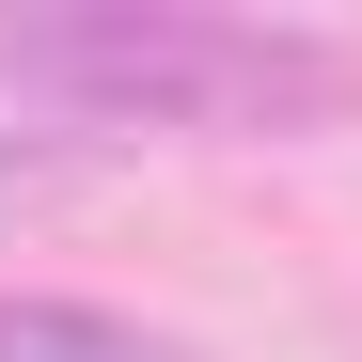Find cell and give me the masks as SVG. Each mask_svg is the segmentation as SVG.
Returning <instances> with one entry per match:
<instances>
[{
    "instance_id": "obj_2",
    "label": "cell",
    "mask_w": 362,
    "mask_h": 362,
    "mask_svg": "<svg viewBox=\"0 0 362 362\" xmlns=\"http://www.w3.org/2000/svg\"><path fill=\"white\" fill-rule=\"evenodd\" d=\"M0 362H205V346L110 315V299H32V284H0Z\"/></svg>"
},
{
    "instance_id": "obj_1",
    "label": "cell",
    "mask_w": 362,
    "mask_h": 362,
    "mask_svg": "<svg viewBox=\"0 0 362 362\" xmlns=\"http://www.w3.org/2000/svg\"><path fill=\"white\" fill-rule=\"evenodd\" d=\"M0 95L158 142H315L362 110V47L315 16H221V0H16Z\"/></svg>"
}]
</instances>
